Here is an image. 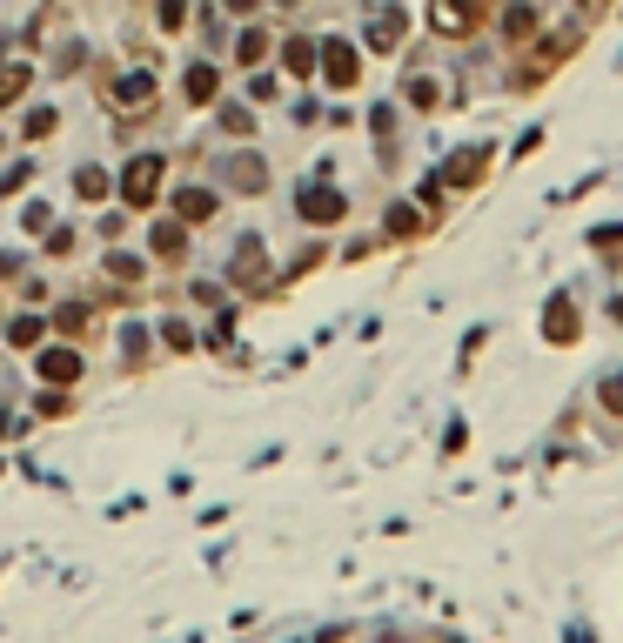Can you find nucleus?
Instances as JSON below:
<instances>
[{"mask_svg": "<svg viewBox=\"0 0 623 643\" xmlns=\"http://www.w3.org/2000/svg\"><path fill=\"white\" fill-rule=\"evenodd\" d=\"M436 34H449V41H463V34H476V27L490 21V0H436Z\"/></svg>", "mask_w": 623, "mask_h": 643, "instance_id": "obj_1", "label": "nucleus"}, {"mask_svg": "<svg viewBox=\"0 0 623 643\" xmlns=\"http://www.w3.org/2000/svg\"><path fill=\"white\" fill-rule=\"evenodd\" d=\"M161 175H168V168H161V155H141V161H134V168H128V181H121V195H128L134 208H141V201H155Z\"/></svg>", "mask_w": 623, "mask_h": 643, "instance_id": "obj_2", "label": "nucleus"}, {"mask_svg": "<svg viewBox=\"0 0 623 643\" xmlns=\"http://www.w3.org/2000/svg\"><path fill=\"white\" fill-rule=\"evenodd\" d=\"M322 61H329V88H356V54H349L342 41L322 47Z\"/></svg>", "mask_w": 623, "mask_h": 643, "instance_id": "obj_3", "label": "nucleus"}, {"mask_svg": "<svg viewBox=\"0 0 623 643\" xmlns=\"http://www.w3.org/2000/svg\"><path fill=\"white\" fill-rule=\"evenodd\" d=\"M476 168H490V155H483V148H463V155L449 161V175L463 181V188H469V181H483V175H476Z\"/></svg>", "mask_w": 623, "mask_h": 643, "instance_id": "obj_4", "label": "nucleus"}, {"mask_svg": "<svg viewBox=\"0 0 623 643\" xmlns=\"http://www.w3.org/2000/svg\"><path fill=\"white\" fill-rule=\"evenodd\" d=\"M181 215H188V222L215 215V195H208V188H188V195H181Z\"/></svg>", "mask_w": 623, "mask_h": 643, "instance_id": "obj_5", "label": "nucleus"}, {"mask_svg": "<svg viewBox=\"0 0 623 643\" xmlns=\"http://www.w3.org/2000/svg\"><path fill=\"white\" fill-rule=\"evenodd\" d=\"M208 94H215V67H195L188 74V101H208Z\"/></svg>", "mask_w": 623, "mask_h": 643, "instance_id": "obj_6", "label": "nucleus"}, {"mask_svg": "<svg viewBox=\"0 0 623 643\" xmlns=\"http://www.w3.org/2000/svg\"><path fill=\"white\" fill-rule=\"evenodd\" d=\"M155 255H181V228H175V222L155 228Z\"/></svg>", "mask_w": 623, "mask_h": 643, "instance_id": "obj_7", "label": "nucleus"}, {"mask_svg": "<svg viewBox=\"0 0 623 643\" xmlns=\"http://www.w3.org/2000/svg\"><path fill=\"white\" fill-rule=\"evenodd\" d=\"M41 369H47V376H61V382H67V376H74V355H41Z\"/></svg>", "mask_w": 623, "mask_h": 643, "instance_id": "obj_8", "label": "nucleus"}, {"mask_svg": "<svg viewBox=\"0 0 623 643\" xmlns=\"http://www.w3.org/2000/svg\"><path fill=\"white\" fill-rule=\"evenodd\" d=\"M74 188H81V195L94 201V195H101V188H108V181H101V168H81V181H74Z\"/></svg>", "mask_w": 623, "mask_h": 643, "instance_id": "obj_9", "label": "nucleus"}]
</instances>
